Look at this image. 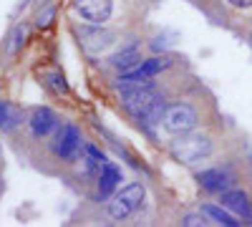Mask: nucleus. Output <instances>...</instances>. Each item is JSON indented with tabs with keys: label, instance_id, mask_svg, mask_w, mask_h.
<instances>
[{
	"label": "nucleus",
	"instance_id": "19",
	"mask_svg": "<svg viewBox=\"0 0 252 227\" xmlns=\"http://www.w3.org/2000/svg\"><path fill=\"white\" fill-rule=\"evenodd\" d=\"M23 35H26V28H18L15 35H13V46H10V53L18 51V43H23Z\"/></svg>",
	"mask_w": 252,
	"mask_h": 227
},
{
	"label": "nucleus",
	"instance_id": "5",
	"mask_svg": "<svg viewBox=\"0 0 252 227\" xmlns=\"http://www.w3.org/2000/svg\"><path fill=\"white\" fill-rule=\"evenodd\" d=\"M53 154L66 159V162H76L78 154H81V134L76 127L71 124H63L58 129L56 139H53Z\"/></svg>",
	"mask_w": 252,
	"mask_h": 227
},
{
	"label": "nucleus",
	"instance_id": "12",
	"mask_svg": "<svg viewBox=\"0 0 252 227\" xmlns=\"http://www.w3.org/2000/svg\"><path fill=\"white\" fill-rule=\"evenodd\" d=\"M109 61H111V66L119 68V71H134V68L141 64V53H139L136 46H126V48H121L119 53H114Z\"/></svg>",
	"mask_w": 252,
	"mask_h": 227
},
{
	"label": "nucleus",
	"instance_id": "7",
	"mask_svg": "<svg viewBox=\"0 0 252 227\" xmlns=\"http://www.w3.org/2000/svg\"><path fill=\"white\" fill-rule=\"evenodd\" d=\"M76 13H81L83 20L89 23H103V20L111 18V10H114V3L111 0H76L73 3Z\"/></svg>",
	"mask_w": 252,
	"mask_h": 227
},
{
	"label": "nucleus",
	"instance_id": "3",
	"mask_svg": "<svg viewBox=\"0 0 252 227\" xmlns=\"http://www.w3.org/2000/svg\"><path fill=\"white\" fill-rule=\"evenodd\" d=\"M146 192L139 182H131V184H126V187L109 202V215L114 220H126L129 215H134L139 207H141V202H144Z\"/></svg>",
	"mask_w": 252,
	"mask_h": 227
},
{
	"label": "nucleus",
	"instance_id": "16",
	"mask_svg": "<svg viewBox=\"0 0 252 227\" xmlns=\"http://www.w3.org/2000/svg\"><path fill=\"white\" fill-rule=\"evenodd\" d=\"M46 84L51 86V91L53 94H66L68 91V84H66V78H63V73L61 71H56V68H51V71H46Z\"/></svg>",
	"mask_w": 252,
	"mask_h": 227
},
{
	"label": "nucleus",
	"instance_id": "4",
	"mask_svg": "<svg viewBox=\"0 0 252 227\" xmlns=\"http://www.w3.org/2000/svg\"><path fill=\"white\" fill-rule=\"evenodd\" d=\"M197 121H199V116H197L194 106H189V104H172V106H166L164 109V119H161L164 129L169 134H177V136L192 131L197 127Z\"/></svg>",
	"mask_w": 252,
	"mask_h": 227
},
{
	"label": "nucleus",
	"instance_id": "14",
	"mask_svg": "<svg viewBox=\"0 0 252 227\" xmlns=\"http://www.w3.org/2000/svg\"><path fill=\"white\" fill-rule=\"evenodd\" d=\"M164 68H169V58L166 56H154L149 61H144V64H139V68H134L131 73L139 76V78H152V76L161 73Z\"/></svg>",
	"mask_w": 252,
	"mask_h": 227
},
{
	"label": "nucleus",
	"instance_id": "11",
	"mask_svg": "<svg viewBox=\"0 0 252 227\" xmlns=\"http://www.w3.org/2000/svg\"><path fill=\"white\" fill-rule=\"evenodd\" d=\"M222 207L232 210L235 215L245 217V220H252V207H250V199L245 192L235 190V192H222Z\"/></svg>",
	"mask_w": 252,
	"mask_h": 227
},
{
	"label": "nucleus",
	"instance_id": "9",
	"mask_svg": "<svg viewBox=\"0 0 252 227\" xmlns=\"http://www.w3.org/2000/svg\"><path fill=\"white\" fill-rule=\"evenodd\" d=\"M197 182L202 184L207 192H217V195H222V192H227V187H229V184H232L235 179L229 177L224 169H204V172L197 174Z\"/></svg>",
	"mask_w": 252,
	"mask_h": 227
},
{
	"label": "nucleus",
	"instance_id": "6",
	"mask_svg": "<svg viewBox=\"0 0 252 227\" xmlns=\"http://www.w3.org/2000/svg\"><path fill=\"white\" fill-rule=\"evenodd\" d=\"M114 33L106 31V28H101L98 23H94V28H81L78 31V43L81 48H86L89 53H103L106 48L114 46Z\"/></svg>",
	"mask_w": 252,
	"mask_h": 227
},
{
	"label": "nucleus",
	"instance_id": "8",
	"mask_svg": "<svg viewBox=\"0 0 252 227\" xmlns=\"http://www.w3.org/2000/svg\"><path fill=\"white\" fill-rule=\"evenodd\" d=\"M31 131H33V136H48L56 127H58V119H56V114L51 111V109H46V106H38V109H33V114H31Z\"/></svg>",
	"mask_w": 252,
	"mask_h": 227
},
{
	"label": "nucleus",
	"instance_id": "22",
	"mask_svg": "<svg viewBox=\"0 0 252 227\" xmlns=\"http://www.w3.org/2000/svg\"><path fill=\"white\" fill-rule=\"evenodd\" d=\"M38 3H40V8H43V5H46V3H48V0H38Z\"/></svg>",
	"mask_w": 252,
	"mask_h": 227
},
{
	"label": "nucleus",
	"instance_id": "15",
	"mask_svg": "<svg viewBox=\"0 0 252 227\" xmlns=\"http://www.w3.org/2000/svg\"><path fill=\"white\" fill-rule=\"evenodd\" d=\"M202 212H204L207 217H212L215 222L224 225V227H237V225H240V222H237L232 215H227L222 207H217V204H204V207H202Z\"/></svg>",
	"mask_w": 252,
	"mask_h": 227
},
{
	"label": "nucleus",
	"instance_id": "17",
	"mask_svg": "<svg viewBox=\"0 0 252 227\" xmlns=\"http://www.w3.org/2000/svg\"><path fill=\"white\" fill-rule=\"evenodd\" d=\"M182 225H187V227H199V225H207V222H204V212H202V215H187Z\"/></svg>",
	"mask_w": 252,
	"mask_h": 227
},
{
	"label": "nucleus",
	"instance_id": "2",
	"mask_svg": "<svg viewBox=\"0 0 252 227\" xmlns=\"http://www.w3.org/2000/svg\"><path fill=\"white\" fill-rule=\"evenodd\" d=\"M212 152V141L204 134H179L177 141H172V157L182 164H194Z\"/></svg>",
	"mask_w": 252,
	"mask_h": 227
},
{
	"label": "nucleus",
	"instance_id": "21",
	"mask_svg": "<svg viewBox=\"0 0 252 227\" xmlns=\"http://www.w3.org/2000/svg\"><path fill=\"white\" fill-rule=\"evenodd\" d=\"M227 3L235 8H252V0H227Z\"/></svg>",
	"mask_w": 252,
	"mask_h": 227
},
{
	"label": "nucleus",
	"instance_id": "20",
	"mask_svg": "<svg viewBox=\"0 0 252 227\" xmlns=\"http://www.w3.org/2000/svg\"><path fill=\"white\" fill-rule=\"evenodd\" d=\"M53 13H56V10H53V8H48V10H46L43 15H38V26H40V28H46V26L51 23V18H53Z\"/></svg>",
	"mask_w": 252,
	"mask_h": 227
},
{
	"label": "nucleus",
	"instance_id": "1",
	"mask_svg": "<svg viewBox=\"0 0 252 227\" xmlns=\"http://www.w3.org/2000/svg\"><path fill=\"white\" fill-rule=\"evenodd\" d=\"M121 106L134 119H139V124H144L146 129L157 127L164 119V98L157 94L154 84L152 86L121 89Z\"/></svg>",
	"mask_w": 252,
	"mask_h": 227
},
{
	"label": "nucleus",
	"instance_id": "13",
	"mask_svg": "<svg viewBox=\"0 0 252 227\" xmlns=\"http://www.w3.org/2000/svg\"><path fill=\"white\" fill-rule=\"evenodd\" d=\"M23 121V109H18L10 101H0V131H13Z\"/></svg>",
	"mask_w": 252,
	"mask_h": 227
},
{
	"label": "nucleus",
	"instance_id": "10",
	"mask_svg": "<svg viewBox=\"0 0 252 227\" xmlns=\"http://www.w3.org/2000/svg\"><path fill=\"white\" fill-rule=\"evenodd\" d=\"M121 182V172L114 162H103L101 174H98V197H109Z\"/></svg>",
	"mask_w": 252,
	"mask_h": 227
},
{
	"label": "nucleus",
	"instance_id": "18",
	"mask_svg": "<svg viewBox=\"0 0 252 227\" xmlns=\"http://www.w3.org/2000/svg\"><path fill=\"white\" fill-rule=\"evenodd\" d=\"M83 152H86V154H91L94 159H98L101 164H103V162H106V157H103V154H101V152H98V149L94 147V144H86V147H83Z\"/></svg>",
	"mask_w": 252,
	"mask_h": 227
}]
</instances>
